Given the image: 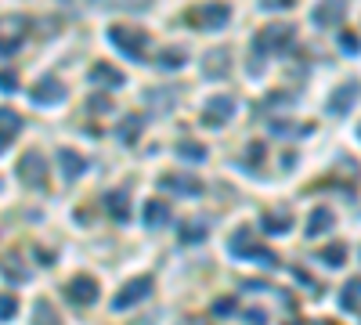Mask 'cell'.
I'll use <instances>...</instances> for the list:
<instances>
[{
    "label": "cell",
    "instance_id": "1",
    "mask_svg": "<svg viewBox=\"0 0 361 325\" xmlns=\"http://www.w3.org/2000/svg\"><path fill=\"white\" fill-rule=\"evenodd\" d=\"M228 250H231V257H239V260H257V264H264V268H279V257H274L267 246L257 243V231H253L249 224H239L235 231H231Z\"/></svg>",
    "mask_w": 361,
    "mask_h": 325
},
{
    "label": "cell",
    "instance_id": "2",
    "mask_svg": "<svg viewBox=\"0 0 361 325\" xmlns=\"http://www.w3.org/2000/svg\"><path fill=\"white\" fill-rule=\"evenodd\" d=\"M293 40H296V29L289 22H267V26L253 36V55H286Z\"/></svg>",
    "mask_w": 361,
    "mask_h": 325
},
{
    "label": "cell",
    "instance_id": "3",
    "mask_svg": "<svg viewBox=\"0 0 361 325\" xmlns=\"http://www.w3.org/2000/svg\"><path fill=\"white\" fill-rule=\"evenodd\" d=\"M228 22H231V4H224V0H209V4L188 11V26H192V29L217 33V29L228 26Z\"/></svg>",
    "mask_w": 361,
    "mask_h": 325
},
{
    "label": "cell",
    "instance_id": "4",
    "mask_svg": "<svg viewBox=\"0 0 361 325\" xmlns=\"http://www.w3.org/2000/svg\"><path fill=\"white\" fill-rule=\"evenodd\" d=\"M109 40L131 62H145V55H148V33L138 26H109Z\"/></svg>",
    "mask_w": 361,
    "mask_h": 325
},
{
    "label": "cell",
    "instance_id": "5",
    "mask_svg": "<svg viewBox=\"0 0 361 325\" xmlns=\"http://www.w3.org/2000/svg\"><path fill=\"white\" fill-rule=\"evenodd\" d=\"M148 293H152V278H148V275L131 278V282H126V286L112 296V311H131L134 303H141Z\"/></svg>",
    "mask_w": 361,
    "mask_h": 325
},
{
    "label": "cell",
    "instance_id": "6",
    "mask_svg": "<svg viewBox=\"0 0 361 325\" xmlns=\"http://www.w3.org/2000/svg\"><path fill=\"white\" fill-rule=\"evenodd\" d=\"M231 116H235V98L231 94H217V98H209L202 105V127H224Z\"/></svg>",
    "mask_w": 361,
    "mask_h": 325
},
{
    "label": "cell",
    "instance_id": "7",
    "mask_svg": "<svg viewBox=\"0 0 361 325\" xmlns=\"http://www.w3.org/2000/svg\"><path fill=\"white\" fill-rule=\"evenodd\" d=\"M18 178H22V185H29V188H44L47 185V163H44V156H40L36 148L22 156V163H18Z\"/></svg>",
    "mask_w": 361,
    "mask_h": 325
},
{
    "label": "cell",
    "instance_id": "8",
    "mask_svg": "<svg viewBox=\"0 0 361 325\" xmlns=\"http://www.w3.org/2000/svg\"><path fill=\"white\" fill-rule=\"evenodd\" d=\"M361 98V83L358 80H347V83H339L336 91L329 94V116H347L351 108H354V101Z\"/></svg>",
    "mask_w": 361,
    "mask_h": 325
},
{
    "label": "cell",
    "instance_id": "9",
    "mask_svg": "<svg viewBox=\"0 0 361 325\" xmlns=\"http://www.w3.org/2000/svg\"><path fill=\"white\" fill-rule=\"evenodd\" d=\"M98 278H91V275H76V278H69V286H66V296H69V303H76V308H91V303L98 300Z\"/></svg>",
    "mask_w": 361,
    "mask_h": 325
},
{
    "label": "cell",
    "instance_id": "10",
    "mask_svg": "<svg viewBox=\"0 0 361 325\" xmlns=\"http://www.w3.org/2000/svg\"><path fill=\"white\" fill-rule=\"evenodd\" d=\"M159 188L177 192V195H184V199H196V195H202V192H206V188H202V181L196 178V173H163V178H159Z\"/></svg>",
    "mask_w": 361,
    "mask_h": 325
},
{
    "label": "cell",
    "instance_id": "11",
    "mask_svg": "<svg viewBox=\"0 0 361 325\" xmlns=\"http://www.w3.org/2000/svg\"><path fill=\"white\" fill-rule=\"evenodd\" d=\"M26 36H29V18L26 15H4V18H0V43L22 48Z\"/></svg>",
    "mask_w": 361,
    "mask_h": 325
},
{
    "label": "cell",
    "instance_id": "12",
    "mask_svg": "<svg viewBox=\"0 0 361 325\" xmlns=\"http://www.w3.org/2000/svg\"><path fill=\"white\" fill-rule=\"evenodd\" d=\"M231 69V51L228 48H209L202 55V76L206 80H224Z\"/></svg>",
    "mask_w": 361,
    "mask_h": 325
},
{
    "label": "cell",
    "instance_id": "13",
    "mask_svg": "<svg viewBox=\"0 0 361 325\" xmlns=\"http://www.w3.org/2000/svg\"><path fill=\"white\" fill-rule=\"evenodd\" d=\"M29 98L36 105H58L61 98H66V87H61L54 76H40L33 87H29Z\"/></svg>",
    "mask_w": 361,
    "mask_h": 325
},
{
    "label": "cell",
    "instance_id": "14",
    "mask_svg": "<svg viewBox=\"0 0 361 325\" xmlns=\"http://www.w3.org/2000/svg\"><path fill=\"white\" fill-rule=\"evenodd\" d=\"M339 18H347V0H322V4L311 11V22H314L318 29L336 26Z\"/></svg>",
    "mask_w": 361,
    "mask_h": 325
},
{
    "label": "cell",
    "instance_id": "15",
    "mask_svg": "<svg viewBox=\"0 0 361 325\" xmlns=\"http://www.w3.org/2000/svg\"><path fill=\"white\" fill-rule=\"evenodd\" d=\"M145 105H148L152 116H163L177 105V91L174 87H152V91H145Z\"/></svg>",
    "mask_w": 361,
    "mask_h": 325
},
{
    "label": "cell",
    "instance_id": "16",
    "mask_svg": "<svg viewBox=\"0 0 361 325\" xmlns=\"http://www.w3.org/2000/svg\"><path fill=\"white\" fill-rule=\"evenodd\" d=\"M87 80L94 87H109V91H119V87H123V73L116 69V65H109V62H94Z\"/></svg>",
    "mask_w": 361,
    "mask_h": 325
},
{
    "label": "cell",
    "instance_id": "17",
    "mask_svg": "<svg viewBox=\"0 0 361 325\" xmlns=\"http://www.w3.org/2000/svg\"><path fill=\"white\" fill-rule=\"evenodd\" d=\"M105 210H109V217H112L116 224L131 221V195H126L123 188H116V192H105Z\"/></svg>",
    "mask_w": 361,
    "mask_h": 325
},
{
    "label": "cell",
    "instance_id": "18",
    "mask_svg": "<svg viewBox=\"0 0 361 325\" xmlns=\"http://www.w3.org/2000/svg\"><path fill=\"white\" fill-rule=\"evenodd\" d=\"M58 166H61V173H66V181H76L80 173L87 170V159H83L76 148H58Z\"/></svg>",
    "mask_w": 361,
    "mask_h": 325
},
{
    "label": "cell",
    "instance_id": "19",
    "mask_svg": "<svg viewBox=\"0 0 361 325\" xmlns=\"http://www.w3.org/2000/svg\"><path fill=\"white\" fill-rule=\"evenodd\" d=\"M0 268H4L8 282H15V286H22V282H29V268L22 264V253H18V250L4 253V260H0Z\"/></svg>",
    "mask_w": 361,
    "mask_h": 325
},
{
    "label": "cell",
    "instance_id": "20",
    "mask_svg": "<svg viewBox=\"0 0 361 325\" xmlns=\"http://www.w3.org/2000/svg\"><path fill=\"white\" fill-rule=\"evenodd\" d=\"M209 235V228L202 224V217H188V221H181L177 224V238L184 246H196V243H202V238Z\"/></svg>",
    "mask_w": 361,
    "mask_h": 325
},
{
    "label": "cell",
    "instance_id": "21",
    "mask_svg": "<svg viewBox=\"0 0 361 325\" xmlns=\"http://www.w3.org/2000/svg\"><path fill=\"white\" fill-rule=\"evenodd\" d=\"M260 228H264L267 235H286V231L293 228V213H289V210H267V213L260 217Z\"/></svg>",
    "mask_w": 361,
    "mask_h": 325
},
{
    "label": "cell",
    "instance_id": "22",
    "mask_svg": "<svg viewBox=\"0 0 361 325\" xmlns=\"http://www.w3.org/2000/svg\"><path fill=\"white\" fill-rule=\"evenodd\" d=\"M141 127H145V116L131 113V116H123V120H119V127H116V138H119L123 145H134V141H138V134H141Z\"/></svg>",
    "mask_w": 361,
    "mask_h": 325
},
{
    "label": "cell",
    "instance_id": "23",
    "mask_svg": "<svg viewBox=\"0 0 361 325\" xmlns=\"http://www.w3.org/2000/svg\"><path fill=\"white\" fill-rule=\"evenodd\" d=\"M141 217H145L148 228H163V224L170 221V206H166L163 199H148L145 210H141Z\"/></svg>",
    "mask_w": 361,
    "mask_h": 325
},
{
    "label": "cell",
    "instance_id": "24",
    "mask_svg": "<svg viewBox=\"0 0 361 325\" xmlns=\"http://www.w3.org/2000/svg\"><path fill=\"white\" fill-rule=\"evenodd\" d=\"M332 210H325V206H318V210H311V221H307V235L311 238H318V235H325V231H332Z\"/></svg>",
    "mask_w": 361,
    "mask_h": 325
},
{
    "label": "cell",
    "instance_id": "25",
    "mask_svg": "<svg viewBox=\"0 0 361 325\" xmlns=\"http://www.w3.org/2000/svg\"><path fill=\"white\" fill-rule=\"evenodd\" d=\"M87 4H94L101 11H145L152 0H87Z\"/></svg>",
    "mask_w": 361,
    "mask_h": 325
},
{
    "label": "cell",
    "instance_id": "26",
    "mask_svg": "<svg viewBox=\"0 0 361 325\" xmlns=\"http://www.w3.org/2000/svg\"><path fill=\"white\" fill-rule=\"evenodd\" d=\"M318 260H322L325 268H344L347 264V246L344 243H332L325 250H318Z\"/></svg>",
    "mask_w": 361,
    "mask_h": 325
},
{
    "label": "cell",
    "instance_id": "27",
    "mask_svg": "<svg viewBox=\"0 0 361 325\" xmlns=\"http://www.w3.org/2000/svg\"><path fill=\"white\" fill-rule=\"evenodd\" d=\"M339 303H344L347 311H361V275H354L347 286H344V293H339Z\"/></svg>",
    "mask_w": 361,
    "mask_h": 325
},
{
    "label": "cell",
    "instance_id": "28",
    "mask_svg": "<svg viewBox=\"0 0 361 325\" xmlns=\"http://www.w3.org/2000/svg\"><path fill=\"white\" fill-rule=\"evenodd\" d=\"M33 325H61V318L47 300H36L33 303Z\"/></svg>",
    "mask_w": 361,
    "mask_h": 325
},
{
    "label": "cell",
    "instance_id": "29",
    "mask_svg": "<svg viewBox=\"0 0 361 325\" xmlns=\"http://www.w3.org/2000/svg\"><path fill=\"white\" fill-rule=\"evenodd\" d=\"M177 156L188 159V163H202L209 152H206V145H199V141H177Z\"/></svg>",
    "mask_w": 361,
    "mask_h": 325
},
{
    "label": "cell",
    "instance_id": "30",
    "mask_svg": "<svg viewBox=\"0 0 361 325\" xmlns=\"http://www.w3.org/2000/svg\"><path fill=\"white\" fill-rule=\"evenodd\" d=\"M0 130H4V134H18V130H22V116H18L15 108L0 105Z\"/></svg>",
    "mask_w": 361,
    "mask_h": 325
},
{
    "label": "cell",
    "instance_id": "31",
    "mask_svg": "<svg viewBox=\"0 0 361 325\" xmlns=\"http://www.w3.org/2000/svg\"><path fill=\"white\" fill-rule=\"evenodd\" d=\"M184 62H188V55H184V51H174V48L163 51V55L156 58V65H159V69H166V73H170V69H181Z\"/></svg>",
    "mask_w": 361,
    "mask_h": 325
},
{
    "label": "cell",
    "instance_id": "32",
    "mask_svg": "<svg viewBox=\"0 0 361 325\" xmlns=\"http://www.w3.org/2000/svg\"><path fill=\"white\" fill-rule=\"evenodd\" d=\"M339 51H344V55H358L361 51V40H358V33H339Z\"/></svg>",
    "mask_w": 361,
    "mask_h": 325
},
{
    "label": "cell",
    "instance_id": "33",
    "mask_svg": "<svg viewBox=\"0 0 361 325\" xmlns=\"http://www.w3.org/2000/svg\"><path fill=\"white\" fill-rule=\"evenodd\" d=\"M15 311H18V300L11 293H4V296H0V322H11Z\"/></svg>",
    "mask_w": 361,
    "mask_h": 325
},
{
    "label": "cell",
    "instance_id": "34",
    "mask_svg": "<svg viewBox=\"0 0 361 325\" xmlns=\"http://www.w3.org/2000/svg\"><path fill=\"white\" fill-rule=\"evenodd\" d=\"M87 108H91L94 116H105V113H112V101H109V94H94L87 101Z\"/></svg>",
    "mask_w": 361,
    "mask_h": 325
},
{
    "label": "cell",
    "instance_id": "35",
    "mask_svg": "<svg viewBox=\"0 0 361 325\" xmlns=\"http://www.w3.org/2000/svg\"><path fill=\"white\" fill-rule=\"evenodd\" d=\"M239 311V303L231 300V296H221L217 303H214V318H228V315H235Z\"/></svg>",
    "mask_w": 361,
    "mask_h": 325
},
{
    "label": "cell",
    "instance_id": "36",
    "mask_svg": "<svg viewBox=\"0 0 361 325\" xmlns=\"http://www.w3.org/2000/svg\"><path fill=\"white\" fill-rule=\"evenodd\" d=\"M296 0H260V11H289Z\"/></svg>",
    "mask_w": 361,
    "mask_h": 325
},
{
    "label": "cell",
    "instance_id": "37",
    "mask_svg": "<svg viewBox=\"0 0 361 325\" xmlns=\"http://www.w3.org/2000/svg\"><path fill=\"white\" fill-rule=\"evenodd\" d=\"M0 91H4V94H15V91H18L15 73H0Z\"/></svg>",
    "mask_w": 361,
    "mask_h": 325
},
{
    "label": "cell",
    "instance_id": "38",
    "mask_svg": "<svg viewBox=\"0 0 361 325\" xmlns=\"http://www.w3.org/2000/svg\"><path fill=\"white\" fill-rule=\"evenodd\" d=\"M289 101H293V98H289V94H286V91H274V94H271V98H267V101H264V105H267V108H286V105H289Z\"/></svg>",
    "mask_w": 361,
    "mask_h": 325
},
{
    "label": "cell",
    "instance_id": "39",
    "mask_svg": "<svg viewBox=\"0 0 361 325\" xmlns=\"http://www.w3.org/2000/svg\"><path fill=\"white\" fill-rule=\"evenodd\" d=\"M242 318H246L249 325H267V311H257V308H249V311H242Z\"/></svg>",
    "mask_w": 361,
    "mask_h": 325
},
{
    "label": "cell",
    "instance_id": "40",
    "mask_svg": "<svg viewBox=\"0 0 361 325\" xmlns=\"http://www.w3.org/2000/svg\"><path fill=\"white\" fill-rule=\"evenodd\" d=\"M246 69H249V76H260V73H264V55H253V58L246 62Z\"/></svg>",
    "mask_w": 361,
    "mask_h": 325
},
{
    "label": "cell",
    "instance_id": "41",
    "mask_svg": "<svg viewBox=\"0 0 361 325\" xmlns=\"http://www.w3.org/2000/svg\"><path fill=\"white\" fill-rule=\"evenodd\" d=\"M11 141H15V134H4V130H0V152H8Z\"/></svg>",
    "mask_w": 361,
    "mask_h": 325
},
{
    "label": "cell",
    "instance_id": "42",
    "mask_svg": "<svg viewBox=\"0 0 361 325\" xmlns=\"http://www.w3.org/2000/svg\"><path fill=\"white\" fill-rule=\"evenodd\" d=\"M18 48H11V43H0V58H8V55H15Z\"/></svg>",
    "mask_w": 361,
    "mask_h": 325
},
{
    "label": "cell",
    "instance_id": "43",
    "mask_svg": "<svg viewBox=\"0 0 361 325\" xmlns=\"http://www.w3.org/2000/svg\"><path fill=\"white\" fill-rule=\"evenodd\" d=\"M0 192H4V181H0Z\"/></svg>",
    "mask_w": 361,
    "mask_h": 325
}]
</instances>
